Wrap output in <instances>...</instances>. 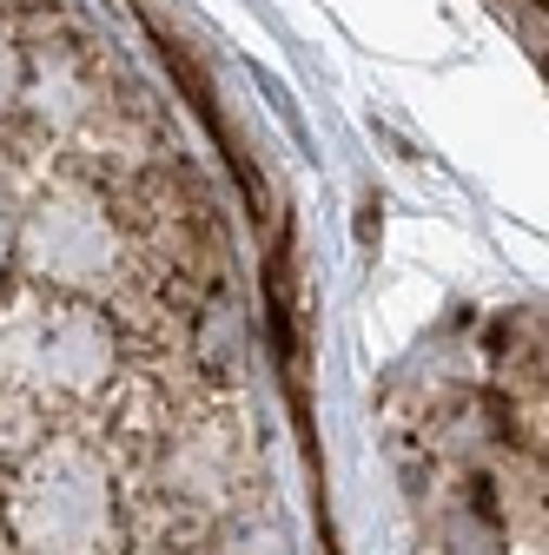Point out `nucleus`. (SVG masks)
Listing matches in <instances>:
<instances>
[{
	"label": "nucleus",
	"mask_w": 549,
	"mask_h": 555,
	"mask_svg": "<svg viewBox=\"0 0 549 555\" xmlns=\"http://www.w3.org/2000/svg\"><path fill=\"white\" fill-rule=\"evenodd\" d=\"M226 555H258V548H252V542H239V548H226Z\"/></svg>",
	"instance_id": "423d86ee"
},
{
	"label": "nucleus",
	"mask_w": 549,
	"mask_h": 555,
	"mask_svg": "<svg viewBox=\"0 0 549 555\" xmlns=\"http://www.w3.org/2000/svg\"><path fill=\"white\" fill-rule=\"evenodd\" d=\"M27 100V53L0 34V113H14Z\"/></svg>",
	"instance_id": "20e7f679"
},
{
	"label": "nucleus",
	"mask_w": 549,
	"mask_h": 555,
	"mask_svg": "<svg viewBox=\"0 0 549 555\" xmlns=\"http://www.w3.org/2000/svg\"><path fill=\"white\" fill-rule=\"evenodd\" d=\"M106 469L80 443H47L27 456L8 496L14 542L34 555H87L106 535Z\"/></svg>",
	"instance_id": "f257e3e1"
},
{
	"label": "nucleus",
	"mask_w": 549,
	"mask_h": 555,
	"mask_svg": "<svg viewBox=\"0 0 549 555\" xmlns=\"http://www.w3.org/2000/svg\"><path fill=\"white\" fill-rule=\"evenodd\" d=\"M14 258H27L34 278L47 285H66V292H93L119 271V232L106 219L100 192L87 185H47L27 219L14 225Z\"/></svg>",
	"instance_id": "f03ea898"
},
{
	"label": "nucleus",
	"mask_w": 549,
	"mask_h": 555,
	"mask_svg": "<svg viewBox=\"0 0 549 555\" xmlns=\"http://www.w3.org/2000/svg\"><path fill=\"white\" fill-rule=\"evenodd\" d=\"M14 358L34 384L80 397V390H100L113 377L119 344H113V324L93 305H47L14 331Z\"/></svg>",
	"instance_id": "7ed1b4c3"
},
{
	"label": "nucleus",
	"mask_w": 549,
	"mask_h": 555,
	"mask_svg": "<svg viewBox=\"0 0 549 555\" xmlns=\"http://www.w3.org/2000/svg\"><path fill=\"white\" fill-rule=\"evenodd\" d=\"M14 225H21V212H14L8 185H0V271H8V258H14Z\"/></svg>",
	"instance_id": "39448f33"
}]
</instances>
